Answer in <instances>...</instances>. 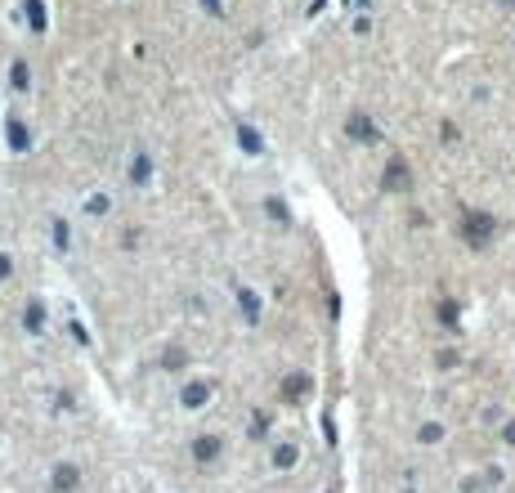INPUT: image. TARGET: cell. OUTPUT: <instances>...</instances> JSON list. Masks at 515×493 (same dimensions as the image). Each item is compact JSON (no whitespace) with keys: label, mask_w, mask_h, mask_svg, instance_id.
<instances>
[{"label":"cell","mask_w":515,"mask_h":493,"mask_svg":"<svg viewBox=\"0 0 515 493\" xmlns=\"http://www.w3.org/2000/svg\"><path fill=\"white\" fill-rule=\"evenodd\" d=\"M72 485H76V467H59V471H54V489H59V493L72 489Z\"/></svg>","instance_id":"7a4b0ae2"},{"label":"cell","mask_w":515,"mask_h":493,"mask_svg":"<svg viewBox=\"0 0 515 493\" xmlns=\"http://www.w3.org/2000/svg\"><path fill=\"white\" fill-rule=\"evenodd\" d=\"M462 233H466V238H471L475 247H484V242L493 238V215H480V211H471V215L462 220Z\"/></svg>","instance_id":"6da1fadb"},{"label":"cell","mask_w":515,"mask_h":493,"mask_svg":"<svg viewBox=\"0 0 515 493\" xmlns=\"http://www.w3.org/2000/svg\"><path fill=\"white\" fill-rule=\"evenodd\" d=\"M193 449H197V458H202V462H211L215 453H220V440H197Z\"/></svg>","instance_id":"3957f363"},{"label":"cell","mask_w":515,"mask_h":493,"mask_svg":"<svg viewBox=\"0 0 515 493\" xmlns=\"http://www.w3.org/2000/svg\"><path fill=\"white\" fill-rule=\"evenodd\" d=\"M386 184H390V188H404V184H408V170H404V162H395V170L386 175Z\"/></svg>","instance_id":"277c9868"},{"label":"cell","mask_w":515,"mask_h":493,"mask_svg":"<svg viewBox=\"0 0 515 493\" xmlns=\"http://www.w3.org/2000/svg\"><path fill=\"white\" fill-rule=\"evenodd\" d=\"M507 440H511V444H515V422H511V426H507Z\"/></svg>","instance_id":"5b68a950"}]
</instances>
